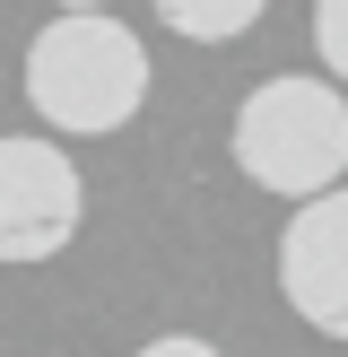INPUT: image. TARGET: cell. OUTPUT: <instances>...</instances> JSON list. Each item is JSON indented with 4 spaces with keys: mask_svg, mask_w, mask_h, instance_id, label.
Listing matches in <instances>:
<instances>
[{
    "mask_svg": "<svg viewBox=\"0 0 348 357\" xmlns=\"http://www.w3.org/2000/svg\"><path fill=\"white\" fill-rule=\"evenodd\" d=\"M278 296L296 305V323L348 340V183L305 201L278 236Z\"/></svg>",
    "mask_w": 348,
    "mask_h": 357,
    "instance_id": "cell-4",
    "label": "cell"
},
{
    "mask_svg": "<svg viewBox=\"0 0 348 357\" xmlns=\"http://www.w3.org/2000/svg\"><path fill=\"white\" fill-rule=\"evenodd\" d=\"M313 52H322L331 87L348 79V0H313Z\"/></svg>",
    "mask_w": 348,
    "mask_h": 357,
    "instance_id": "cell-6",
    "label": "cell"
},
{
    "mask_svg": "<svg viewBox=\"0 0 348 357\" xmlns=\"http://www.w3.org/2000/svg\"><path fill=\"white\" fill-rule=\"evenodd\" d=\"M157 17H166L174 35H183V44H235L244 26H253L261 9H270V0H148Z\"/></svg>",
    "mask_w": 348,
    "mask_h": 357,
    "instance_id": "cell-5",
    "label": "cell"
},
{
    "mask_svg": "<svg viewBox=\"0 0 348 357\" xmlns=\"http://www.w3.org/2000/svg\"><path fill=\"white\" fill-rule=\"evenodd\" d=\"M148 52L122 17L79 9V17H52L44 35L26 44V105L70 139H104L148 105Z\"/></svg>",
    "mask_w": 348,
    "mask_h": 357,
    "instance_id": "cell-1",
    "label": "cell"
},
{
    "mask_svg": "<svg viewBox=\"0 0 348 357\" xmlns=\"http://www.w3.org/2000/svg\"><path fill=\"white\" fill-rule=\"evenodd\" d=\"M52 9H61V17H79V9H104V0H52Z\"/></svg>",
    "mask_w": 348,
    "mask_h": 357,
    "instance_id": "cell-8",
    "label": "cell"
},
{
    "mask_svg": "<svg viewBox=\"0 0 348 357\" xmlns=\"http://www.w3.org/2000/svg\"><path fill=\"white\" fill-rule=\"evenodd\" d=\"M79 227H87V183L70 166V149H52V139H0V261L35 271V261L70 253Z\"/></svg>",
    "mask_w": 348,
    "mask_h": 357,
    "instance_id": "cell-3",
    "label": "cell"
},
{
    "mask_svg": "<svg viewBox=\"0 0 348 357\" xmlns=\"http://www.w3.org/2000/svg\"><path fill=\"white\" fill-rule=\"evenodd\" d=\"M131 357H226L218 340H191V331H166V340H139Z\"/></svg>",
    "mask_w": 348,
    "mask_h": 357,
    "instance_id": "cell-7",
    "label": "cell"
},
{
    "mask_svg": "<svg viewBox=\"0 0 348 357\" xmlns=\"http://www.w3.org/2000/svg\"><path fill=\"white\" fill-rule=\"evenodd\" d=\"M226 149H235V174L261 192H278V201H322V192L348 183V87L331 79H261L253 96L235 105V131H226Z\"/></svg>",
    "mask_w": 348,
    "mask_h": 357,
    "instance_id": "cell-2",
    "label": "cell"
}]
</instances>
